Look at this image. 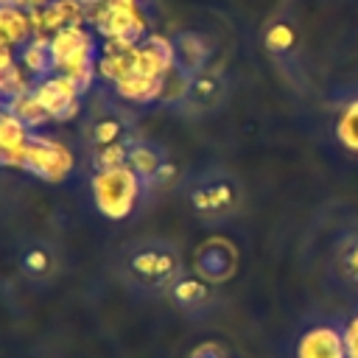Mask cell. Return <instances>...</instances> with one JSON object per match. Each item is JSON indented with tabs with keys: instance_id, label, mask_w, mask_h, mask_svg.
I'll list each match as a JSON object with an SVG mask.
<instances>
[{
	"instance_id": "cell-19",
	"label": "cell",
	"mask_w": 358,
	"mask_h": 358,
	"mask_svg": "<svg viewBox=\"0 0 358 358\" xmlns=\"http://www.w3.org/2000/svg\"><path fill=\"white\" fill-rule=\"evenodd\" d=\"M31 36H36L31 11H25L20 6H3L0 8V42L20 50Z\"/></svg>"
},
{
	"instance_id": "cell-23",
	"label": "cell",
	"mask_w": 358,
	"mask_h": 358,
	"mask_svg": "<svg viewBox=\"0 0 358 358\" xmlns=\"http://www.w3.org/2000/svg\"><path fill=\"white\" fill-rule=\"evenodd\" d=\"M190 70H185L179 62L162 76L159 81V103H168V106H182L185 98H187V90H190Z\"/></svg>"
},
{
	"instance_id": "cell-7",
	"label": "cell",
	"mask_w": 358,
	"mask_h": 358,
	"mask_svg": "<svg viewBox=\"0 0 358 358\" xmlns=\"http://www.w3.org/2000/svg\"><path fill=\"white\" fill-rule=\"evenodd\" d=\"M73 151L50 137V134H31L28 140V148H25V159H22V171H28L31 176L42 179V182H50V185H59L64 182L70 173H73Z\"/></svg>"
},
{
	"instance_id": "cell-26",
	"label": "cell",
	"mask_w": 358,
	"mask_h": 358,
	"mask_svg": "<svg viewBox=\"0 0 358 358\" xmlns=\"http://www.w3.org/2000/svg\"><path fill=\"white\" fill-rule=\"evenodd\" d=\"M263 45H266L268 53L285 56V53H291L294 45H296V31H294L288 22H271V25L266 28V34H263Z\"/></svg>"
},
{
	"instance_id": "cell-11",
	"label": "cell",
	"mask_w": 358,
	"mask_h": 358,
	"mask_svg": "<svg viewBox=\"0 0 358 358\" xmlns=\"http://www.w3.org/2000/svg\"><path fill=\"white\" fill-rule=\"evenodd\" d=\"M294 358H347L341 324L316 322L305 327L294 344Z\"/></svg>"
},
{
	"instance_id": "cell-21",
	"label": "cell",
	"mask_w": 358,
	"mask_h": 358,
	"mask_svg": "<svg viewBox=\"0 0 358 358\" xmlns=\"http://www.w3.org/2000/svg\"><path fill=\"white\" fill-rule=\"evenodd\" d=\"M168 296H171L179 308L193 310V308H201V305L210 302V282L201 280L199 274H182V277L171 285Z\"/></svg>"
},
{
	"instance_id": "cell-9",
	"label": "cell",
	"mask_w": 358,
	"mask_h": 358,
	"mask_svg": "<svg viewBox=\"0 0 358 358\" xmlns=\"http://www.w3.org/2000/svg\"><path fill=\"white\" fill-rule=\"evenodd\" d=\"M34 95L39 98V103L45 106L50 120L67 123L81 112V101L87 92L73 78H67L62 73H50L45 78L34 81Z\"/></svg>"
},
{
	"instance_id": "cell-25",
	"label": "cell",
	"mask_w": 358,
	"mask_h": 358,
	"mask_svg": "<svg viewBox=\"0 0 358 358\" xmlns=\"http://www.w3.org/2000/svg\"><path fill=\"white\" fill-rule=\"evenodd\" d=\"M336 271L344 282L358 285V229L350 232L347 238H341V243L336 249Z\"/></svg>"
},
{
	"instance_id": "cell-6",
	"label": "cell",
	"mask_w": 358,
	"mask_h": 358,
	"mask_svg": "<svg viewBox=\"0 0 358 358\" xmlns=\"http://www.w3.org/2000/svg\"><path fill=\"white\" fill-rule=\"evenodd\" d=\"M90 28L103 42H143L148 36L140 0H101L90 8Z\"/></svg>"
},
{
	"instance_id": "cell-20",
	"label": "cell",
	"mask_w": 358,
	"mask_h": 358,
	"mask_svg": "<svg viewBox=\"0 0 358 358\" xmlns=\"http://www.w3.org/2000/svg\"><path fill=\"white\" fill-rule=\"evenodd\" d=\"M333 134H336V143L347 154L358 157V95H352L341 103V109L333 120Z\"/></svg>"
},
{
	"instance_id": "cell-10",
	"label": "cell",
	"mask_w": 358,
	"mask_h": 358,
	"mask_svg": "<svg viewBox=\"0 0 358 358\" xmlns=\"http://www.w3.org/2000/svg\"><path fill=\"white\" fill-rule=\"evenodd\" d=\"M235 271H238V246L229 238L213 235V238H207V241H201L196 246V252H193V274H199L210 285L232 280Z\"/></svg>"
},
{
	"instance_id": "cell-30",
	"label": "cell",
	"mask_w": 358,
	"mask_h": 358,
	"mask_svg": "<svg viewBox=\"0 0 358 358\" xmlns=\"http://www.w3.org/2000/svg\"><path fill=\"white\" fill-rule=\"evenodd\" d=\"M50 0H14V6H20V8H25V11H39V8H45Z\"/></svg>"
},
{
	"instance_id": "cell-4",
	"label": "cell",
	"mask_w": 358,
	"mask_h": 358,
	"mask_svg": "<svg viewBox=\"0 0 358 358\" xmlns=\"http://www.w3.org/2000/svg\"><path fill=\"white\" fill-rule=\"evenodd\" d=\"M243 187L235 173L224 168H207L187 185V204L204 221H224L241 210Z\"/></svg>"
},
{
	"instance_id": "cell-2",
	"label": "cell",
	"mask_w": 358,
	"mask_h": 358,
	"mask_svg": "<svg viewBox=\"0 0 358 358\" xmlns=\"http://www.w3.org/2000/svg\"><path fill=\"white\" fill-rule=\"evenodd\" d=\"M120 271L140 291L168 294L171 285L185 274L182 252L165 238H137L126 243L120 257Z\"/></svg>"
},
{
	"instance_id": "cell-29",
	"label": "cell",
	"mask_w": 358,
	"mask_h": 358,
	"mask_svg": "<svg viewBox=\"0 0 358 358\" xmlns=\"http://www.w3.org/2000/svg\"><path fill=\"white\" fill-rule=\"evenodd\" d=\"M17 62V56H14V48H8V45H3L0 42V73L6 70V67H11Z\"/></svg>"
},
{
	"instance_id": "cell-12",
	"label": "cell",
	"mask_w": 358,
	"mask_h": 358,
	"mask_svg": "<svg viewBox=\"0 0 358 358\" xmlns=\"http://www.w3.org/2000/svg\"><path fill=\"white\" fill-rule=\"evenodd\" d=\"M227 76L221 67L210 64L199 73L190 76V90H187V98H185V109H193V112H213L224 103L227 98Z\"/></svg>"
},
{
	"instance_id": "cell-14",
	"label": "cell",
	"mask_w": 358,
	"mask_h": 358,
	"mask_svg": "<svg viewBox=\"0 0 358 358\" xmlns=\"http://www.w3.org/2000/svg\"><path fill=\"white\" fill-rule=\"evenodd\" d=\"M137 48L140 42H103L98 50V76L106 84H117L137 70Z\"/></svg>"
},
{
	"instance_id": "cell-5",
	"label": "cell",
	"mask_w": 358,
	"mask_h": 358,
	"mask_svg": "<svg viewBox=\"0 0 358 358\" xmlns=\"http://www.w3.org/2000/svg\"><path fill=\"white\" fill-rule=\"evenodd\" d=\"M145 185L143 179L129 168H103V171H92L90 179V193H92V204L95 210L109 218V221H123L134 213L140 196H143Z\"/></svg>"
},
{
	"instance_id": "cell-27",
	"label": "cell",
	"mask_w": 358,
	"mask_h": 358,
	"mask_svg": "<svg viewBox=\"0 0 358 358\" xmlns=\"http://www.w3.org/2000/svg\"><path fill=\"white\" fill-rule=\"evenodd\" d=\"M341 333H344L347 358H358V313H352V316L341 324Z\"/></svg>"
},
{
	"instance_id": "cell-31",
	"label": "cell",
	"mask_w": 358,
	"mask_h": 358,
	"mask_svg": "<svg viewBox=\"0 0 358 358\" xmlns=\"http://www.w3.org/2000/svg\"><path fill=\"white\" fill-rule=\"evenodd\" d=\"M78 3H84V6H87V8H92V6H98V3H101V0H78Z\"/></svg>"
},
{
	"instance_id": "cell-32",
	"label": "cell",
	"mask_w": 358,
	"mask_h": 358,
	"mask_svg": "<svg viewBox=\"0 0 358 358\" xmlns=\"http://www.w3.org/2000/svg\"><path fill=\"white\" fill-rule=\"evenodd\" d=\"M3 6H14V0H0V8H3Z\"/></svg>"
},
{
	"instance_id": "cell-3",
	"label": "cell",
	"mask_w": 358,
	"mask_h": 358,
	"mask_svg": "<svg viewBox=\"0 0 358 358\" xmlns=\"http://www.w3.org/2000/svg\"><path fill=\"white\" fill-rule=\"evenodd\" d=\"M98 50H101V45L90 25L64 28L50 36L53 73L73 78L84 92H90L95 73H98Z\"/></svg>"
},
{
	"instance_id": "cell-8",
	"label": "cell",
	"mask_w": 358,
	"mask_h": 358,
	"mask_svg": "<svg viewBox=\"0 0 358 358\" xmlns=\"http://www.w3.org/2000/svg\"><path fill=\"white\" fill-rule=\"evenodd\" d=\"M126 165L143 179V185L148 190H165L179 176V171L171 162V157L165 154V148L151 143V140H143V137L131 140L129 154H126Z\"/></svg>"
},
{
	"instance_id": "cell-18",
	"label": "cell",
	"mask_w": 358,
	"mask_h": 358,
	"mask_svg": "<svg viewBox=\"0 0 358 358\" xmlns=\"http://www.w3.org/2000/svg\"><path fill=\"white\" fill-rule=\"evenodd\" d=\"M17 62L25 70V76L31 81H39L45 76L53 73V53H50V36H31L20 50H17Z\"/></svg>"
},
{
	"instance_id": "cell-13",
	"label": "cell",
	"mask_w": 358,
	"mask_h": 358,
	"mask_svg": "<svg viewBox=\"0 0 358 358\" xmlns=\"http://www.w3.org/2000/svg\"><path fill=\"white\" fill-rule=\"evenodd\" d=\"M31 20L39 36H53L73 25H90V8L78 0H50L45 8L31 11Z\"/></svg>"
},
{
	"instance_id": "cell-15",
	"label": "cell",
	"mask_w": 358,
	"mask_h": 358,
	"mask_svg": "<svg viewBox=\"0 0 358 358\" xmlns=\"http://www.w3.org/2000/svg\"><path fill=\"white\" fill-rule=\"evenodd\" d=\"M31 134L34 131L20 117H14L6 109V103H0V165L3 168H22Z\"/></svg>"
},
{
	"instance_id": "cell-16",
	"label": "cell",
	"mask_w": 358,
	"mask_h": 358,
	"mask_svg": "<svg viewBox=\"0 0 358 358\" xmlns=\"http://www.w3.org/2000/svg\"><path fill=\"white\" fill-rule=\"evenodd\" d=\"M176 64V48L173 39L162 34H148L137 48V73L162 81V76Z\"/></svg>"
},
{
	"instance_id": "cell-22",
	"label": "cell",
	"mask_w": 358,
	"mask_h": 358,
	"mask_svg": "<svg viewBox=\"0 0 358 358\" xmlns=\"http://www.w3.org/2000/svg\"><path fill=\"white\" fill-rule=\"evenodd\" d=\"M6 109H8L14 117H20L31 131H36V129H42L45 123H50V117H48L45 106H42V103H39V98L34 95V87H31V90H25V92H20L17 98H11V101L6 103Z\"/></svg>"
},
{
	"instance_id": "cell-17",
	"label": "cell",
	"mask_w": 358,
	"mask_h": 358,
	"mask_svg": "<svg viewBox=\"0 0 358 358\" xmlns=\"http://www.w3.org/2000/svg\"><path fill=\"white\" fill-rule=\"evenodd\" d=\"M173 48H176V62L190 70V73H199L204 67H210V59H213V39L201 31H179L173 36Z\"/></svg>"
},
{
	"instance_id": "cell-28",
	"label": "cell",
	"mask_w": 358,
	"mask_h": 358,
	"mask_svg": "<svg viewBox=\"0 0 358 358\" xmlns=\"http://www.w3.org/2000/svg\"><path fill=\"white\" fill-rule=\"evenodd\" d=\"M190 358H227V350L215 341H204L190 352Z\"/></svg>"
},
{
	"instance_id": "cell-24",
	"label": "cell",
	"mask_w": 358,
	"mask_h": 358,
	"mask_svg": "<svg viewBox=\"0 0 358 358\" xmlns=\"http://www.w3.org/2000/svg\"><path fill=\"white\" fill-rule=\"evenodd\" d=\"M20 268H22V274H28L34 280H45L56 268V257H53V252H50L48 243H34V246H25L22 249Z\"/></svg>"
},
{
	"instance_id": "cell-1",
	"label": "cell",
	"mask_w": 358,
	"mask_h": 358,
	"mask_svg": "<svg viewBox=\"0 0 358 358\" xmlns=\"http://www.w3.org/2000/svg\"><path fill=\"white\" fill-rule=\"evenodd\" d=\"M81 137H84L92 171L120 168L126 165V154L134 140V123L123 106L98 98L84 115Z\"/></svg>"
}]
</instances>
